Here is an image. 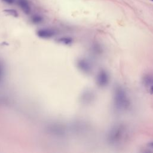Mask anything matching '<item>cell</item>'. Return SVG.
Masks as SVG:
<instances>
[{"mask_svg":"<svg viewBox=\"0 0 153 153\" xmlns=\"http://www.w3.org/2000/svg\"><path fill=\"white\" fill-rule=\"evenodd\" d=\"M114 106L118 111H124L128 108L130 100L125 90L120 86L115 87L114 94Z\"/></svg>","mask_w":153,"mask_h":153,"instance_id":"1","label":"cell"},{"mask_svg":"<svg viewBox=\"0 0 153 153\" xmlns=\"http://www.w3.org/2000/svg\"><path fill=\"white\" fill-rule=\"evenodd\" d=\"M126 134V128L123 124H118L109 131L108 135V142L111 144L119 143L125 137Z\"/></svg>","mask_w":153,"mask_h":153,"instance_id":"2","label":"cell"},{"mask_svg":"<svg viewBox=\"0 0 153 153\" xmlns=\"http://www.w3.org/2000/svg\"><path fill=\"white\" fill-rule=\"evenodd\" d=\"M97 84L100 87L106 86L109 82V76L108 74L104 71H100L97 76Z\"/></svg>","mask_w":153,"mask_h":153,"instance_id":"3","label":"cell"},{"mask_svg":"<svg viewBox=\"0 0 153 153\" xmlns=\"http://www.w3.org/2000/svg\"><path fill=\"white\" fill-rule=\"evenodd\" d=\"M17 3L25 14H28L30 13V7L27 0H17Z\"/></svg>","mask_w":153,"mask_h":153,"instance_id":"4","label":"cell"},{"mask_svg":"<svg viewBox=\"0 0 153 153\" xmlns=\"http://www.w3.org/2000/svg\"><path fill=\"white\" fill-rule=\"evenodd\" d=\"M54 32L51 30L47 29H41L38 31L37 34L39 36L42 37V38H50L51 37L54 35Z\"/></svg>","mask_w":153,"mask_h":153,"instance_id":"5","label":"cell"},{"mask_svg":"<svg viewBox=\"0 0 153 153\" xmlns=\"http://www.w3.org/2000/svg\"><path fill=\"white\" fill-rule=\"evenodd\" d=\"M143 82L145 87H151L153 85V75H146L143 78Z\"/></svg>","mask_w":153,"mask_h":153,"instance_id":"6","label":"cell"},{"mask_svg":"<svg viewBox=\"0 0 153 153\" xmlns=\"http://www.w3.org/2000/svg\"><path fill=\"white\" fill-rule=\"evenodd\" d=\"M4 12H5V13L13 16L14 17H17L18 16V13L17 12L13 9H7V10H4Z\"/></svg>","mask_w":153,"mask_h":153,"instance_id":"7","label":"cell"},{"mask_svg":"<svg viewBox=\"0 0 153 153\" xmlns=\"http://www.w3.org/2000/svg\"><path fill=\"white\" fill-rule=\"evenodd\" d=\"M42 20V18L41 16H38V15H36V16H34L32 17V21L34 22V23H39L41 22V21Z\"/></svg>","mask_w":153,"mask_h":153,"instance_id":"8","label":"cell"},{"mask_svg":"<svg viewBox=\"0 0 153 153\" xmlns=\"http://www.w3.org/2000/svg\"><path fill=\"white\" fill-rule=\"evenodd\" d=\"M59 41H60L62 42L64 44H69L72 42V39L69 38H62Z\"/></svg>","mask_w":153,"mask_h":153,"instance_id":"9","label":"cell"},{"mask_svg":"<svg viewBox=\"0 0 153 153\" xmlns=\"http://www.w3.org/2000/svg\"><path fill=\"white\" fill-rule=\"evenodd\" d=\"M2 1L8 4H12L16 1V0H2Z\"/></svg>","mask_w":153,"mask_h":153,"instance_id":"10","label":"cell"},{"mask_svg":"<svg viewBox=\"0 0 153 153\" xmlns=\"http://www.w3.org/2000/svg\"><path fill=\"white\" fill-rule=\"evenodd\" d=\"M149 92L151 94H153V85L149 87Z\"/></svg>","mask_w":153,"mask_h":153,"instance_id":"11","label":"cell"},{"mask_svg":"<svg viewBox=\"0 0 153 153\" xmlns=\"http://www.w3.org/2000/svg\"><path fill=\"white\" fill-rule=\"evenodd\" d=\"M149 146H150L151 148H153V142H151V143H149Z\"/></svg>","mask_w":153,"mask_h":153,"instance_id":"12","label":"cell"},{"mask_svg":"<svg viewBox=\"0 0 153 153\" xmlns=\"http://www.w3.org/2000/svg\"><path fill=\"white\" fill-rule=\"evenodd\" d=\"M151 1H153V0H151Z\"/></svg>","mask_w":153,"mask_h":153,"instance_id":"13","label":"cell"}]
</instances>
